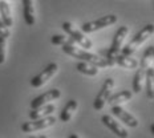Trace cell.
<instances>
[{"instance_id": "23", "label": "cell", "mask_w": 154, "mask_h": 138, "mask_svg": "<svg viewBox=\"0 0 154 138\" xmlns=\"http://www.w3.org/2000/svg\"><path fill=\"white\" fill-rule=\"evenodd\" d=\"M5 47H7V38L0 36V64L5 61Z\"/></svg>"}, {"instance_id": "2", "label": "cell", "mask_w": 154, "mask_h": 138, "mask_svg": "<svg viewBox=\"0 0 154 138\" xmlns=\"http://www.w3.org/2000/svg\"><path fill=\"white\" fill-rule=\"evenodd\" d=\"M129 33V28L126 25H122L117 29V32L114 33V37H113V41H112V45L110 48L108 49L106 52V63H108V66H113L116 65V57L117 54H120L121 52V48H122V43L125 40V37L128 36Z\"/></svg>"}, {"instance_id": "5", "label": "cell", "mask_w": 154, "mask_h": 138, "mask_svg": "<svg viewBox=\"0 0 154 138\" xmlns=\"http://www.w3.org/2000/svg\"><path fill=\"white\" fill-rule=\"evenodd\" d=\"M61 27H63L64 32H65V33L68 35V36L72 38L73 41H75V43L80 44L82 48H86V51L91 49V48H93V43H92V41L89 40V38L86 37L81 31L77 29V28L72 23H69V21H64Z\"/></svg>"}, {"instance_id": "16", "label": "cell", "mask_w": 154, "mask_h": 138, "mask_svg": "<svg viewBox=\"0 0 154 138\" xmlns=\"http://www.w3.org/2000/svg\"><path fill=\"white\" fill-rule=\"evenodd\" d=\"M131 96H133V93L130 90H121V92L116 93V94H112L108 100V104H110L112 106L121 105V104H124V102L129 101L131 98Z\"/></svg>"}, {"instance_id": "7", "label": "cell", "mask_w": 154, "mask_h": 138, "mask_svg": "<svg viewBox=\"0 0 154 138\" xmlns=\"http://www.w3.org/2000/svg\"><path fill=\"white\" fill-rule=\"evenodd\" d=\"M56 124V118L53 115H48L44 118H38V120H31L28 122H24L21 125V130L24 133H32V131L44 130L47 127H51Z\"/></svg>"}, {"instance_id": "27", "label": "cell", "mask_w": 154, "mask_h": 138, "mask_svg": "<svg viewBox=\"0 0 154 138\" xmlns=\"http://www.w3.org/2000/svg\"><path fill=\"white\" fill-rule=\"evenodd\" d=\"M37 138H48L47 136H40V137H37Z\"/></svg>"}, {"instance_id": "26", "label": "cell", "mask_w": 154, "mask_h": 138, "mask_svg": "<svg viewBox=\"0 0 154 138\" xmlns=\"http://www.w3.org/2000/svg\"><path fill=\"white\" fill-rule=\"evenodd\" d=\"M68 138H80V137L77 136V134H70V136H69Z\"/></svg>"}, {"instance_id": "19", "label": "cell", "mask_w": 154, "mask_h": 138, "mask_svg": "<svg viewBox=\"0 0 154 138\" xmlns=\"http://www.w3.org/2000/svg\"><path fill=\"white\" fill-rule=\"evenodd\" d=\"M154 69L153 66H150L149 69L146 70V75H145V85H146V94L150 100L154 98Z\"/></svg>"}, {"instance_id": "3", "label": "cell", "mask_w": 154, "mask_h": 138, "mask_svg": "<svg viewBox=\"0 0 154 138\" xmlns=\"http://www.w3.org/2000/svg\"><path fill=\"white\" fill-rule=\"evenodd\" d=\"M153 32H154V25L153 24L145 25V27H143L140 32H137V33L134 35V37L131 38L126 45H125L124 48H121V54H125V56H131V54L136 52L137 48H138L141 44L143 43V41H146L147 38L152 36Z\"/></svg>"}, {"instance_id": "6", "label": "cell", "mask_w": 154, "mask_h": 138, "mask_svg": "<svg viewBox=\"0 0 154 138\" xmlns=\"http://www.w3.org/2000/svg\"><path fill=\"white\" fill-rule=\"evenodd\" d=\"M113 86H114V80L113 78H106L104 82V85L101 86L100 92L97 93L94 98V102H93V108L96 110H102L105 106V104L108 102L109 97L112 96V90H113Z\"/></svg>"}, {"instance_id": "10", "label": "cell", "mask_w": 154, "mask_h": 138, "mask_svg": "<svg viewBox=\"0 0 154 138\" xmlns=\"http://www.w3.org/2000/svg\"><path fill=\"white\" fill-rule=\"evenodd\" d=\"M112 113H113V115H116L121 122L128 125L129 127H137L138 126V120H137L133 114H130L129 112L125 110L122 106H120V105L112 106Z\"/></svg>"}, {"instance_id": "14", "label": "cell", "mask_w": 154, "mask_h": 138, "mask_svg": "<svg viewBox=\"0 0 154 138\" xmlns=\"http://www.w3.org/2000/svg\"><path fill=\"white\" fill-rule=\"evenodd\" d=\"M21 2H23V16H24L25 23L28 25H33L36 23L33 2H32V0H21Z\"/></svg>"}, {"instance_id": "11", "label": "cell", "mask_w": 154, "mask_h": 138, "mask_svg": "<svg viewBox=\"0 0 154 138\" xmlns=\"http://www.w3.org/2000/svg\"><path fill=\"white\" fill-rule=\"evenodd\" d=\"M60 96H61V92H60L59 89L48 90V92L44 93V94H41V96H38V97L33 98V100L31 101V108L36 109V108H40V106H44V105L49 104V102L57 100V98H60Z\"/></svg>"}, {"instance_id": "8", "label": "cell", "mask_w": 154, "mask_h": 138, "mask_svg": "<svg viewBox=\"0 0 154 138\" xmlns=\"http://www.w3.org/2000/svg\"><path fill=\"white\" fill-rule=\"evenodd\" d=\"M57 69H59V65H57L56 63L48 64V65L41 70L37 76H35L31 80V85L33 86V88H40V86H43L44 84H47V82L56 75Z\"/></svg>"}, {"instance_id": "15", "label": "cell", "mask_w": 154, "mask_h": 138, "mask_svg": "<svg viewBox=\"0 0 154 138\" xmlns=\"http://www.w3.org/2000/svg\"><path fill=\"white\" fill-rule=\"evenodd\" d=\"M116 64H118L120 66H124V68H128V69H137L140 65V61L133 59L131 56H125V54L120 53L116 57Z\"/></svg>"}, {"instance_id": "28", "label": "cell", "mask_w": 154, "mask_h": 138, "mask_svg": "<svg viewBox=\"0 0 154 138\" xmlns=\"http://www.w3.org/2000/svg\"><path fill=\"white\" fill-rule=\"evenodd\" d=\"M29 138H36V137H29Z\"/></svg>"}, {"instance_id": "9", "label": "cell", "mask_w": 154, "mask_h": 138, "mask_svg": "<svg viewBox=\"0 0 154 138\" xmlns=\"http://www.w3.org/2000/svg\"><path fill=\"white\" fill-rule=\"evenodd\" d=\"M101 121H102V124H104L109 130L113 131V133H114L117 137H120V138H128V136H129L128 130L125 129V127H124L120 122H118V121H116L114 118L112 117V115L104 114V115L101 117Z\"/></svg>"}, {"instance_id": "4", "label": "cell", "mask_w": 154, "mask_h": 138, "mask_svg": "<svg viewBox=\"0 0 154 138\" xmlns=\"http://www.w3.org/2000/svg\"><path fill=\"white\" fill-rule=\"evenodd\" d=\"M117 20H118L117 16L110 14L106 16H102V17L97 19V20H92V21H88V23H84L81 25V31L85 32V33H92V32L102 29V28L110 27V25L117 23Z\"/></svg>"}, {"instance_id": "25", "label": "cell", "mask_w": 154, "mask_h": 138, "mask_svg": "<svg viewBox=\"0 0 154 138\" xmlns=\"http://www.w3.org/2000/svg\"><path fill=\"white\" fill-rule=\"evenodd\" d=\"M150 133H152V134H154V125H153V124L150 125Z\"/></svg>"}, {"instance_id": "13", "label": "cell", "mask_w": 154, "mask_h": 138, "mask_svg": "<svg viewBox=\"0 0 154 138\" xmlns=\"http://www.w3.org/2000/svg\"><path fill=\"white\" fill-rule=\"evenodd\" d=\"M77 108H79V102L76 100H69L66 102L65 106L63 108L61 113H60V120H61L63 122H69V121L72 120L75 112L77 110Z\"/></svg>"}, {"instance_id": "29", "label": "cell", "mask_w": 154, "mask_h": 138, "mask_svg": "<svg viewBox=\"0 0 154 138\" xmlns=\"http://www.w3.org/2000/svg\"><path fill=\"white\" fill-rule=\"evenodd\" d=\"M0 2H2V0H0Z\"/></svg>"}, {"instance_id": "1", "label": "cell", "mask_w": 154, "mask_h": 138, "mask_svg": "<svg viewBox=\"0 0 154 138\" xmlns=\"http://www.w3.org/2000/svg\"><path fill=\"white\" fill-rule=\"evenodd\" d=\"M63 51L66 54H69V56L75 57V59H79V60H81V61L93 64V65H96L97 68H104V66H108V63H106V60H105V59H102V57L97 56V54H94V53L88 52V51L76 48L75 45H70V44H64V45H63Z\"/></svg>"}, {"instance_id": "24", "label": "cell", "mask_w": 154, "mask_h": 138, "mask_svg": "<svg viewBox=\"0 0 154 138\" xmlns=\"http://www.w3.org/2000/svg\"><path fill=\"white\" fill-rule=\"evenodd\" d=\"M9 35H11V32H9V28L4 23H3L2 19H0V36L4 37V38H8Z\"/></svg>"}, {"instance_id": "18", "label": "cell", "mask_w": 154, "mask_h": 138, "mask_svg": "<svg viewBox=\"0 0 154 138\" xmlns=\"http://www.w3.org/2000/svg\"><path fill=\"white\" fill-rule=\"evenodd\" d=\"M0 19L2 21L7 25L8 28L12 27V14H11V8H9V4L5 0H2L0 2Z\"/></svg>"}, {"instance_id": "20", "label": "cell", "mask_w": 154, "mask_h": 138, "mask_svg": "<svg viewBox=\"0 0 154 138\" xmlns=\"http://www.w3.org/2000/svg\"><path fill=\"white\" fill-rule=\"evenodd\" d=\"M76 69L79 70L80 73L82 75H86V76H96L98 73V68L93 64H89V63H85V61H81L76 65Z\"/></svg>"}, {"instance_id": "21", "label": "cell", "mask_w": 154, "mask_h": 138, "mask_svg": "<svg viewBox=\"0 0 154 138\" xmlns=\"http://www.w3.org/2000/svg\"><path fill=\"white\" fill-rule=\"evenodd\" d=\"M153 57H154V45H150L143 53L142 59H141L140 66L145 69H149L150 66H153Z\"/></svg>"}, {"instance_id": "22", "label": "cell", "mask_w": 154, "mask_h": 138, "mask_svg": "<svg viewBox=\"0 0 154 138\" xmlns=\"http://www.w3.org/2000/svg\"><path fill=\"white\" fill-rule=\"evenodd\" d=\"M51 43L54 45H64V44H70V45H75V41L70 37L63 36V35H53L51 38Z\"/></svg>"}, {"instance_id": "17", "label": "cell", "mask_w": 154, "mask_h": 138, "mask_svg": "<svg viewBox=\"0 0 154 138\" xmlns=\"http://www.w3.org/2000/svg\"><path fill=\"white\" fill-rule=\"evenodd\" d=\"M140 69H137L136 75H134L133 78V92L134 93H140L143 88V84H145V75H146V70L145 68L138 65Z\"/></svg>"}, {"instance_id": "12", "label": "cell", "mask_w": 154, "mask_h": 138, "mask_svg": "<svg viewBox=\"0 0 154 138\" xmlns=\"http://www.w3.org/2000/svg\"><path fill=\"white\" fill-rule=\"evenodd\" d=\"M56 110V106L53 104H47L44 106L32 109L29 112V118L31 120H38V118H44L48 115H52V113Z\"/></svg>"}]
</instances>
